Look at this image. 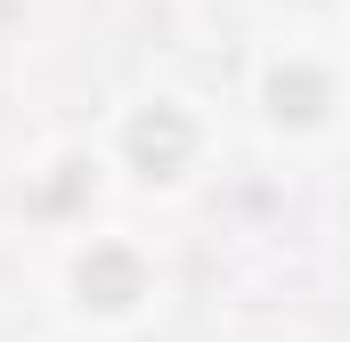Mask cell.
Here are the masks:
<instances>
[{
  "mask_svg": "<svg viewBox=\"0 0 350 342\" xmlns=\"http://www.w3.org/2000/svg\"><path fill=\"white\" fill-rule=\"evenodd\" d=\"M49 285H57V310L82 334H139L163 310V261L122 220H98L82 237H66L57 261H49Z\"/></svg>",
  "mask_w": 350,
  "mask_h": 342,
  "instance_id": "6da1fadb",
  "label": "cell"
},
{
  "mask_svg": "<svg viewBox=\"0 0 350 342\" xmlns=\"http://www.w3.org/2000/svg\"><path fill=\"white\" fill-rule=\"evenodd\" d=\"M106 163L114 179L131 187V196H155V204H172L187 196L204 171H212V147H220V131H212V106L196 98V90H139V98H122L114 106V122H106Z\"/></svg>",
  "mask_w": 350,
  "mask_h": 342,
  "instance_id": "7a4b0ae2",
  "label": "cell"
},
{
  "mask_svg": "<svg viewBox=\"0 0 350 342\" xmlns=\"http://www.w3.org/2000/svg\"><path fill=\"white\" fill-rule=\"evenodd\" d=\"M245 106L269 147H326L350 122V66L318 41H269L245 66Z\"/></svg>",
  "mask_w": 350,
  "mask_h": 342,
  "instance_id": "3957f363",
  "label": "cell"
},
{
  "mask_svg": "<svg viewBox=\"0 0 350 342\" xmlns=\"http://www.w3.org/2000/svg\"><path fill=\"white\" fill-rule=\"evenodd\" d=\"M122 179H114V163H106V147L98 139H49L33 163H25V179H16V212H25V228H41V237H82V228H98V204L114 196Z\"/></svg>",
  "mask_w": 350,
  "mask_h": 342,
  "instance_id": "277c9868",
  "label": "cell"
}]
</instances>
